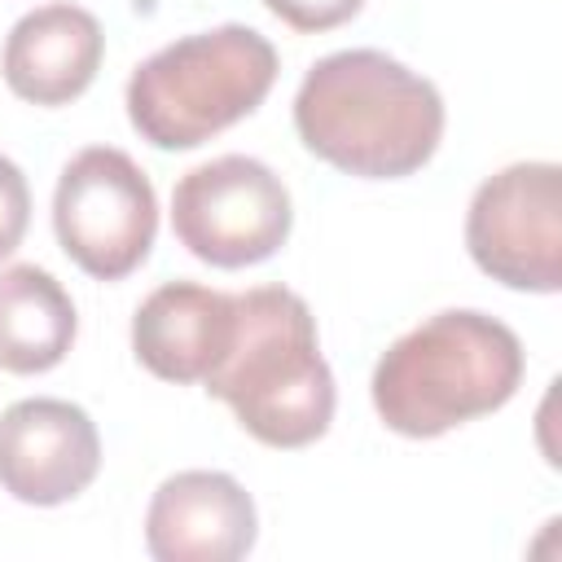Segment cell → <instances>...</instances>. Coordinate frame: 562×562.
<instances>
[{
	"mask_svg": "<svg viewBox=\"0 0 562 562\" xmlns=\"http://www.w3.org/2000/svg\"><path fill=\"white\" fill-rule=\"evenodd\" d=\"M299 140L329 167L400 180L430 162L443 136V97L430 79L378 48L321 57L294 97Z\"/></svg>",
	"mask_w": 562,
	"mask_h": 562,
	"instance_id": "6da1fadb",
	"label": "cell"
},
{
	"mask_svg": "<svg viewBox=\"0 0 562 562\" xmlns=\"http://www.w3.org/2000/svg\"><path fill=\"white\" fill-rule=\"evenodd\" d=\"M268 448H307L334 422V373L312 307L285 285L237 294V329L202 382Z\"/></svg>",
	"mask_w": 562,
	"mask_h": 562,
	"instance_id": "7a4b0ae2",
	"label": "cell"
},
{
	"mask_svg": "<svg viewBox=\"0 0 562 562\" xmlns=\"http://www.w3.org/2000/svg\"><path fill=\"white\" fill-rule=\"evenodd\" d=\"M522 382L518 334L483 312L452 307L395 338L373 369L378 417L408 439H435L514 400Z\"/></svg>",
	"mask_w": 562,
	"mask_h": 562,
	"instance_id": "3957f363",
	"label": "cell"
},
{
	"mask_svg": "<svg viewBox=\"0 0 562 562\" xmlns=\"http://www.w3.org/2000/svg\"><path fill=\"white\" fill-rule=\"evenodd\" d=\"M277 48L241 22L184 35L145 57L127 79V119L154 149H198L263 105Z\"/></svg>",
	"mask_w": 562,
	"mask_h": 562,
	"instance_id": "277c9868",
	"label": "cell"
},
{
	"mask_svg": "<svg viewBox=\"0 0 562 562\" xmlns=\"http://www.w3.org/2000/svg\"><path fill=\"white\" fill-rule=\"evenodd\" d=\"M53 228L61 250L97 281L136 272L158 233V198L149 176L114 145L79 149L53 193Z\"/></svg>",
	"mask_w": 562,
	"mask_h": 562,
	"instance_id": "5b68a950",
	"label": "cell"
},
{
	"mask_svg": "<svg viewBox=\"0 0 562 562\" xmlns=\"http://www.w3.org/2000/svg\"><path fill=\"white\" fill-rule=\"evenodd\" d=\"M294 211L281 176L246 154L211 158L176 180V241L211 268H250L272 259L290 237Z\"/></svg>",
	"mask_w": 562,
	"mask_h": 562,
	"instance_id": "8992f818",
	"label": "cell"
},
{
	"mask_svg": "<svg viewBox=\"0 0 562 562\" xmlns=\"http://www.w3.org/2000/svg\"><path fill=\"white\" fill-rule=\"evenodd\" d=\"M470 259L509 290L553 294L562 285V171L514 162L487 176L465 215Z\"/></svg>",
	"mask_w": 562,
	"mask_h": 562,
	"instance_id": "52a82bcc",
	"label": "cell"
},
{
	"mask_svg": "<svg viewBox=\"0 0 562 562\" xmlns=\"http://www.w3.org/2000/svg\"><path fill=\"white\" fill-rule=\"evenodd\" d=\"M101 470V435L70 400H18L0 413V487L22 505H66Z\"/></svg>",
	"mask_w": 562,
	"mask_h": 562,
	"instance_id": "ba28073f",
	"label": "cell"
},
{
	"mask_svg": "<svg viewBox=\"0 0 562 562\" xmlns=\"http://www.w3.org/2000/svg\"><path fill=\"white\" fill-rule=\"evenodd\" d=\"M255 501L220 470L171 474L145 514V549L158 562H237L255 549Z\"/></svg>",
	"mask_w": 562,
	"mask_h": 562,
	"instance_id": "9c48e42d",
	"label": "cell"
},
{
	"mask_svg": "<svg viewBox=\"0 0 562 562\" xmlns=\"http://www.w3.org/2000/svg\"><path fill=\"white\" fill-rule=\"evenodd\" d=\"M237 329V294L167 281L132 316V351L162 382H206Z\"/></svg>",
	"mask_w": 562,
	"mask_h": 562,
	"instance_id": "30bf717a",
	"label": "cell"
},
{
	"mask_svg": "<svg viewBox=\"0 0 562 562\" xmlns=\"http://www.w3.org/2000/svg\"><path fill=\"white\" fill-rule=\"evenodd\" d=\"M101 22L79 4H44L13 22L4 40V83L31 105H66L101 70Z\"/></svg>",
	"mask_w": 562,
	"mask_h": 562,
	"instance_id": "8fae6325",
	"label": "cell"
},
{
	"mask_svg": "<svg viewBox=\"0 0 562 562\" xmlns=\"http://www.w3.org/2000/svg\"><path fill=\"white\" fill-rule=\"evenodd\" d=\"M79 316L61 281L35 263L0 272V369L48 373L66 360Z\"/></svg>",
	"mask_w": 562,
	"mask_h": 562,
	"instance_id": "7c38bea8",
	"label": "cell"
},
{
	"mask_svg": "<svg viewBox=\"0 0 562 562\" xmlns=\"http://www.w3.org/2000/svg\"><path fill=\"white\" fill-rule=\"evenodd\" d=\"M31 224V189L13 158L0 154V259H9Z\"/></svg>",
	"mask_w": 562,
	"mask_h": 562,
	"instance_id": "4fadbf2b",
	"label": "cell"
},
{
	"mask_svg": "<svg viewBox=\"0 0 562 562\" xmlns=\"http://www.w3.org/2000/svg\"><path fill=\"white\" fill-rule=\"evenodd\" d=\"M285 26L303 31V35H316V31H334L342 22H351L364 0H263Z\"/></svg>",
	"mask_w": 562,
	"mask_h": 562,
	"instance_id": "5bb4252c",
	"label": "cell"
}]
</instances>
